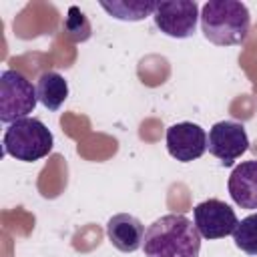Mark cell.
<instances>
[{
    "label": "cell",
    "instance_id": "obj_1",
    "mask_svg": "<svg viewBox=\"0 0 257 257\" xmlns=\"http://www.w3.org/2000/svg\"><path fill=\"white\" fill-rule=\"evenodd\" d=\"M143 251L145 257H199L201 235L191 219L169 213L149 225Z\"/></svg>",
    "mask_w": 257,
    "mask_h": 257
},
{
    "label": "cell",
    "instance_id": "obj_2",
    "mask_svg": "<svg viewBox=\"0 0 257 257\" xmlns=\"http://www.w3.org/2000/svg\"><path fill=\"white\" fill-rule=\"evenodd\" d=\"M251 16L243 2L209 0L201 8L203 36L217 46H237L249 36Z\"/></svg>",
    "mask_w": 257,
    "mask_h": 257
},
{
    "label": "cell",
    "instance_id": "obj_3",
    "mask_svg": "<svg viewBox=\"0 0 257 257\" xmlns=\"http://www.w3.org/2000/svg\"><path fill=\"white\" fill-rule=\"evenodd\" d=\"M4 153L16 161L32 163L46 157L54 147V137L38 118H20L8 124L4 133Z\"/></svg>",
    "mask_w": 257,
    "mask_h": 257
},
{
    "label": "cell",
    "instance_id": "obj_4",
    "mask_svg": "<svg viewBox=\"0 0 257 257\" xmlns=\"http://www.w3.org/2000/svg\"><path fill=\"white\" fill-rule=\"evenodd\" d=\"M38 102L36 86L18 70H4L0 74V120L12 124L26 118Z\"/></svg>",
    "mask_w": 257,
    "mask_h": 257
},
{
    "label": "cell",
    "instance_id": "obj_5",
    "mask_svg": "<svg viewBox=\"0 0 257 257\" xmlns=\"http://www.w3.org/2000/svg\"><path fill=\"white\" fill-rule=\"evenodd\" d=\"M199 6L193 0H165L157 2L153 12L157 28L171 38H189L199 20Z\"/></svg>",
    "mask_w": 257,
    "mask_h": 257
},
{
    "label": "cell",
    "instance_id": "obj_6",
    "mask_svg": "<svg viewBox=\"0 0 257 257\" xmlns=\"http://www.w3.org/2000/svg\"><path fill=\"white\" fill-rule=\"evenodd\" d=\"M207 149L213 157L221 161V165L225 167L233 165L249 149V137H247L245 126L235 120L215 122L209 131Z\"/></svg>",
    "mask_w": 257,
    "mask_h": 257
},
{
    "label": "cell",
    "instance_id": "obj_7",
    "mask_svg": "<svg viewBox=\"0 0 257 257\" xmlns=\"http://www.w3.org/2000/svg\"><path fill=\"white\" fill-rule=\"evenodd\" d=\"M193 217H195V227L199 235L205 239H221V237L233 235L239 223L235 211L219 199H207L199 203L193 211Z\"/></svg>",
    "mask_w": 257,
    "mask_h": 257
},
{
    "label": "cell",
    "instance_id": "obj_8",
    "mask_svg": "<svg viewBox=\"0 0 257 257\" xmlns=\"http://www.w3.org/2000/svg\"><path fill=\"white\" fill-rule=\"evenodd\" d=\"M167 151L181 163H191L207 151V133L195 122H177L167 128Z\"/></svg>",
    "mask_w": 257,
    "mask_h": 257
},
{
    "label": "cell",
    "instance_id": "obj_9",
    "mask_svg": "<svg viewBox=\"0 0 257 257\" xmlns=\"http://www.w3.org/2000/svg\"><path fill=\"white\" fill-rule=\"evenodd\" d=\"M145 233V225L128 213L112 215L106 223L108 241L122 253H135L139 247H143Z\"/></svg>",
    "mask_w": 257,
    "mask_h": 257
},
{
    "label": "cell",
    "instance_id": "obj_10",
    "mask_svg": "<svg viewBox=\"0 0 257 257\" xmlns=\"http://www.w3.org/2000/svg\"><path fill=\"white\" fill-rule=\"evenodd\" d=\"M229 195L241 209H257V161L237 165L229 177Z\"/></svg>",
    "mask_w": 257,
    "mask_h": 257
},
{
    "label": "cell",
    "instance_id": "obj_11",
    "mask_svg": "<svg viewBox=\"0 0 257 257\" xmlns=\"http://www.w3.org/2000/svg\"><path fill=\"white\" fill-rule=\"evenodd\" d=\"M36 92H38V100L42 102L44 108L58 110L62 106V102L68 98V82L64 80L62 74H58L54 70H46L38 76Z\"/></svg>",
    "mask_w": 257,
    "mask_h": 257
},
{
    "label": "cell",
    "instance_id": "obj_12",
    "mask_svg": "<svg viewBox=\"0 0 257 257\" xmlns=\"http://www.w3.org/2000/svg\"><path fill=\"white\" fill-rule=\"evenodd\" d=\"M100 6L118 20H143L151 16L157 8V2H143V0H128V2H100Z\"/></svg>",
    "mask_w": 257,
    "mask_h": 257
},
{
    "label": "cell",
    "instance_id": "obj_13",
    "mask_svg": "<svg viewBox=\"0 0 257 257\" xmlns=\"http://www.w3.org/2000/svg\"><path fill=\"white\" fill-rule=\"evenodd\" d=\"M235 245L247 255H257V213L241 219L233 231Z\"/></svg>",
    "mask_w": 257,
    "mask_h": 257
},
{
    "label": "cell",
    "instance_id": "obj_14",
    "mask_svg": "<svg viewBox=\"0 0 257 257\" xmlns=\"http://www.w3.org/2000/svg\"><path fill=\"white\" fill-rule=\"evenodd\" d=\"M62 30L72 42H84L90 36V24H88L86 16L80 12V8H76V6L68 8V14L62 22Z\"/></svg>",
    "mask_w": 257,
    "mask_h": 257
}]
</instances>
